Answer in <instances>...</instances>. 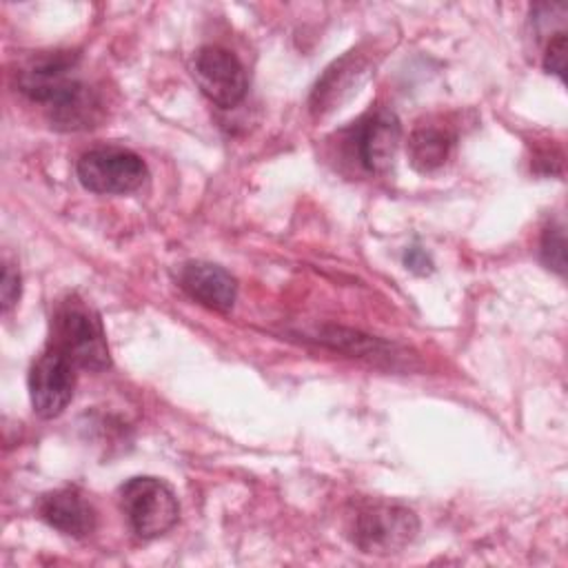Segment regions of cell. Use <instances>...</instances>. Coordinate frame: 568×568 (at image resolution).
<instances>
[{"label":"cell","instance_id":"6da1fadb","mask_svg":"<svg viewBox=\"0 0 568 568\" xmlns=\"http://www.w3.org/2000/svg\"><path fill=\"white\" fill-rule=\"evenodd\" d=\"M49 346L87 371H104L111 366L102 320L78 295L58 302L51 317Z\"/></svg>","mask_w":568,"mask_h":568},{"label":"cell","instance_id":"7a4b0ae2","mask_svg":"<svg viewBox=\"0 0 568 568\" xmlns=\"http://www.w3.org/2000/svg\"><path fill=\"white\" fill-rule=\"evenodd\" d=\"M120 510L131 530L142 539H155L171 530L180 515L173 488L158 477H131L118 493Z\"/></svg>","mask_w":568,"mask_h":568},{"label":"cell","instance_id":"3957f363","mask_svg":"<svg viewBox=\"0 0 568 568\" xmlns=\"http://www.w3.org/2000/svg\"><path fill=\"white\" fill-rule=\"evenodd\" d=\"M413 510L390 501L364 504L353 521V544L368 555H395L417 535Z\"/></svg>","mask_w":568,"mask_h":568},{"label":"cell","instance_id":"277c9868","mask_svg":"<svg viewBox=\"0 0 568 568\" xmlns=\"http://www.w3.org/2000/svg\"><path fill=\"white\" fill-rule=\"evenodd\" d=\"M78 180L84 189L102 195H124L146 180L144 160L124 146H98L80 155L75 164Z\"/></svg>","mask_w":568,"mask_h":568},{"label":"cell","instance_id":"5b68a950","mask_svg":"<svg viewBox=\"0 0 568 568\" xmlns=\"http://www.w3.org/2000/svg\"><path fill=\"white\" fill-rule=\"evenodd\" d=\"M75 69L78 53L73 51L38 55L18 71V89L33 102H42L47 109H51L82 84Z\"/></svg>","mask_w":568,"mask_h":568},{"label":"cell","instance_id":"8992f818","mask_svg":"<svg viewBox=\"0 0 568 568\" xmlns=\"http://www.w3.org/2000/svg\"><path fill=\"white\" fill-rule=\"evenodd\" d=\"M193 78L200 91L222 109L237 106L248 89L242 62L224 47H202L195 53Z\"/></svg>","mask_w":568,"mask_h":568},{"label":"cell","instance_id":"52a82bcc","mask_svg":"<svg viewBox=\"0 0 568 568\" xmlns=\"http://www.w3.org/2000/svg\"><path fill=\"white\" fill-rule=\"evenodd\" d=\"M75 390V364L55 348H47L29 371V395L36 415L58 417Z\"/></svg>","mask_w":568,"mask_h":568},{"label":"cell","instance_id":"ba28073f","mask_svg":"<svg viewBox=\"0 0 568 568\" xmlns=\"http://www.w3.org/2000/svg\"><path fill=\"white\" fill-rule=\"evenodd\" d=\"M399 120L388 109H377L368 113L357 126V155L366 171L384 173L395 160V151L399 144Z\"/></svg>","mask_w":568,"mask_h":568},{"label":"cell","instance_id":"9c48e42d","mask_svg":"<svg viewBox=\"0 0 568 568\" xmlns=\"http://www.w3.org/2000/svg\"><path fill=\"white\" fill-rule=\"evenodd\" d=\"M180 286L211 311L226 313L237 297V284L229 271L211 262H189L180 271Z\"/></svg>","mask_w":568,"mask_h":568},{"label":"cell","instance_id":"30bf717a","mask_svg":"<svg viewBox=\"0 0 568 568\" xmlns=\"http://www.w3.org/2000/svg\"><path fill=\"white\" fill-rule=\"evenodd\" d=\"M38 513L49 526L71 537H87L95 528V510L75 488H58L42 495Z\"/></svg>","mask_w":568,"mask_h":568},{"label":"cell","instance_id":"8fae6325","mask_svg":"<svg viewBox=\"0 0 568 568\" xmlns=\"http://www.w3.org/2000/svg\"><path fill=\"white\" fill-rule=\"evenodd\" d=\"M364 60L355 53L344 55L337 60L333 67L326 69V73L317 80L313 95H311V106L315 113H324L335 109L362 80L364 75Z\"/></svg>","mask_w":568,"mask_h":568},{"label":"cell","instance_id":"7c38bea8","mask_svg":"<svg viewBox=\"0 0 568 568\" xmlns=\"http://www.w3.org/2000/svg\"><path fill=\"white\" fill-rule=\"evenodd\" d=\"M453 135L439 126H417L408 138V160L419 173H430L450 155Z\"/></svg>","mask_w":568,"mask_h":568},{"label":"cell","instance_id":"4fadbf2b","mask_svg":"<svg viewBox=\"0 0 568 568\" xmlns=\"http://www.w3.org/2000/svg\"><path fill=\"white\" fill-rule=\"evenodd\" d=\"M541 260L548 268L564 275V271H566V233H564L561 222H555L544 231V235H541Z\"/></svg>","mask_w":568,"mask_h":568},{"label":"cell","instance_id":"5bb4252c","mask_svg":"<svg viewBox=\"0 0 568 568\" xmlns=\"http://www.w3.org/2000/svg\"><path fill=\"white\" fill-rule=\"evenodd\" d=\"M544 69L564 80V71H566V31H557L548 38V44H546V51H544Z\"/></svg>","mask_w":568,"mask_h":568},{"label":"cell","instance_id":"9a60e30c","mask_svg":"<svg viewBox=\"0 0 568 568\" xmlns=\"http://www.w3.org/2000/svg\"><path fill=\"white\" fill-rule=\"evenodd\" d=\"M0 295H2V311H9L20 297V273L13 271L11 264H4Z\"/></svg>","mask_w":568,"mask_h":568},{"label":"cell","instance_id":"2e32d148","mask_svg":"<svg viewBox=\"0 0 568 568\" xmlns=\"http://www.w3.org/2000/svg\"><path fill=\"white\" fill-rule=\"evenodd\" d=\"M404 264L415 271V273H428L433 262L430 257L426 255V251H422L419 246H410L406 253H404Z\"/></svg>","mask_w":568,"mask_h":568}]
</instances>
